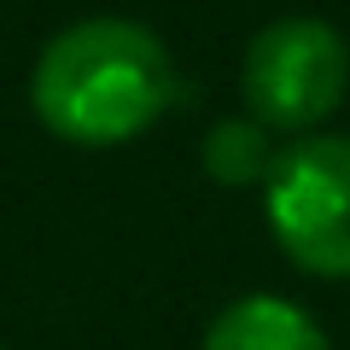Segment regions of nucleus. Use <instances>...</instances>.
<instances>
[{"instance_id":"423d86ee","label":"nucleus","mask_w":350,"mask_h":350,"mask_svg":"<svg viewBox=\"0 0 350 350\" xmlns=\"http://www.w3.org/2000/svg\"><path fill=\"white\" fill-rule=\"evenodd\" d=\"M0 350H6V345H0Z\"/></svg>"},{"instance_id":"f257e3e1","label":"nucleus","mask_w":350,"mask_h":350,"mask_svg":"<svg viewBox=\"0 0 350 350\" xmlns=\"http://www.w3.org/2000/svg\"><path fill=\"white\" fill-rule=\"evenodd\" d=\"M175 105V59L140 18H76L29 64V111L53 140L105 152Z\"/></svg>"},{"instance_id":"f03ea898","label":"nucleus","mask_w":350,"mask_h":350,"mask_svg":"<svg viewBox=\"0 0 350 350\" xmlns=\"http://www.w3.org/2000/svg\"><path fill=\"white\" fill-rule=\"evenodd\" d=\"M350 94V41L327 18L286 12L262 24L239 59L245 117L269 135H321V123Z\"/></svg>"},{"instance_id":"39448f33","label":"nucleus","mask_w":350,"mask_h":350,"mask_svg":"<svg viewBox=\"0 0 350 350\" xmlns=\"http://www.w3.org/2000/svg\"><path fill=\"white\" fill-rule=\"evenodd\" d=\"M275 152H280L275 135L251 117H222L199 140V163L216 187H262L269 170H275Z\"/></svg>"},{"instance_id":"7ed1b4c3","label":"nucleus","mask_w":350,"mask_h":350,"mask_svg":"<svg viewBox=\"0 0 350 350\" xmlns=\"http://www.w3.org/2000/svg\"><path fill=\"white\" fill-rule=\"evenodd\" d=\"M262 222L292 269L350 280V135H298L262 181Z\"/></svg>"},{"instance_id":"20e7f679","label":"nucleus","mask_w":350,"mask_h":350,"mask_svg":"<svg viewBox=\"0 0 350 350\" xmlns=\"http://www.w3.org/2000/svg\"><path fill=\"white\" fill-rule=\"evenodd\" d=\"M199 350H333L327 327L280 292H239L211 315Z\"/></svg>"}]
</instances>
